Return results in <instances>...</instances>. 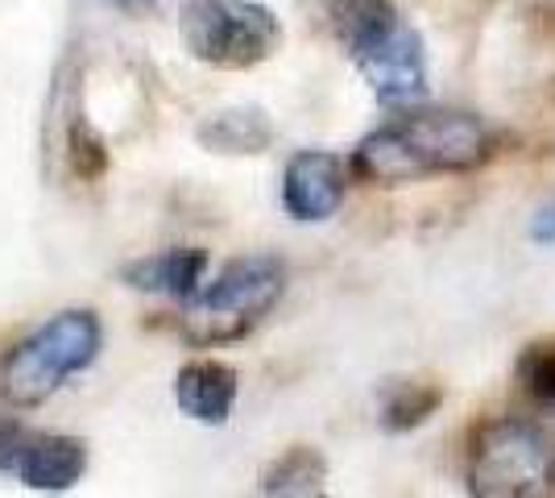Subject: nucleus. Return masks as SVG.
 I'll use <instances>...</instances> for the list:
<instances>
[{
  "label": "nucleus",
  "mask_w": 555,
  "mask_h": 498,
  "mask_svg": "<svg viewBox=\"0 0 555 498\" xmlns=\"http://www.w3.org/2000/svg\"><path fill=\"white\" fill-rule=\"evenodd\" d=\"M489 158V133L473 113L423 108L373 129L352 150V175L373 188H398L440 170H473Z\"/></svg>",
  "instance_id": "obj_1"
},
{
  "label": "nucleus",
  "mask_w": 555,
  "mask_h": 498,
  "mask_svg": "<svg viewBox=\"0 0 555 498\" xmlns=\"http://www.w3.org/2000/svg\"><path fill=\"white\" fill-rule=\"evenodd\" d=\"M100 354V320L88 308H67L50 316L42 329L17 341L4 366L0 386L13 407H38L79 370H88Z\"/></svg>",
  "instance_id": "obj_2"
},
{
  "label": "nucleus",
  "mask_w": 555,
  "mask_h": 498,
  "mask_svg": "<svg viewBox=\"0 0 555 498\" xmlns=\"http://www.w3.org/2000/svg\"><path fill=\"white\" fill-rule=\"evenodd\" d=\"M286 291V266L274 254L232 258L183 311V332L195 345L241 341L274 311Z\"/></svg>",
  "instance_id": "obj_3"
},
{
  "label": "nucleus",
  "mask_w": 555,
  "mask_h": 498,
  "mask_svg": "<svg viewBox=\"0 0 555 498\" xmlns=\"http://www.w3.org/2000/svg\"><path fill=\"white\" fill-rule=\"evenodd\" d=\"M183 47L216 72H249L282 47V22L261 0H186Z\"/></svg>",
  "instance_id": "obj_4"
},
{
  "label": "nucleus",
  "mask_w": 555,
  "mask_h": 498,
  "mask_svg": "<svg viewBox=\"0 0 555 498\" xmlns=\"http://www.w3.org/2000/svg\"><path fill=\"white\" fill-rule=\"evenodd\" d=\"M555 457L543 432L522 420H498L481 427L468 482L477 498H543L552 490Z\"/></svg>",
  "instance_id": "obj_5"
},
{
  "label": "nucleus",
  "mask_w": 555,
  "mask_h": 498,
  "mask_svg": "<svg viewBox=\"0 0 555 498\" xmlns=\"http://www.w3.org/2000/svg\"><path fill=\"white\" fill-rule=\"evenodd\" d=\"M357 72L365 75L373 92L382 100H415L427 88V59H423V38L406 22L386 29L382 38H373L370 47L352 54Z\"/></svg>",
  "instance_id": "obj_6"
},
{
  "label": "nucleus",
  "mask_w": 555,
  "mask_h": 498,
  "mask_svg": "<svg viewBox=\"0 0 555 498\" xmlns=\"http://www.w3.org/2000/svg\"><path fill=\"white\" fill-rule=\"evenodd\" d=\"M348 170L327 150H299L282 175V204L295 220H327L345 204Z\"/></svg>",
  "instance_id": "obj_7"
},
{
  "label": "nucleus",
  "mask_w": 555,
  "mask_h": 498,
  "mask_svg": "<svg viewBox=\"0 0 555 498\" xmlns=\"http://www.w3.org/2000/svg\"><path fill=\"white\" fill-rule=\"evenodd\" d=\"M299 9L307 22L332 42H340L348 54L370 47L373 38H382L386 29L402 22L393 0H299Z\"/></svg>",
  "instance_id": "obj_8"
},
{
  "label": "nucleus",
  "mask_w": 555,
  "mask_h": 498,
  "mask_svg": "<svg viewBox=\"0 0 555 498\" xmlns=\"http://www.w3.org/2000/svg\"><path fill=\"white\" fill-rule=\"evenodd\" d=\"M13 474L38 495H63L88 474V445L63 432H29Z\"/></svg>",
  "instance_id": "obj_9"
},
{
  "label": "nucleus",
  "mask_w": 555,
  "mask_h": 498,
  "mask_svg": "<svg viewBox=\"0 0 555 498\" xmlns=\"http://www.w3.org/2000/svg\"><path fill=\"white\" fill-rule=\"evenodd\" d=\"M204 274H208V254L199 245H170L158 254H145L120 266V279L133 291H150V295H170L191 304L204 291Z\"/></svg>",
  "instance_id": "obj_10"
},
{
  "label": "nucleus",
  "mask_w": 555,
  "mask_h": 498,
  "mask_svg": "<svg viewBox=\"0 0 555 498\" xmlns=\"http://www.w3.org/2000/svg\"><path fill=\"white\" fill-rule=\"evenodd\" d=\"M175 404L195 424H224L236 404V370L216 357H195L175 374Z\"/></svg>",
  "instance_id": "obj_11"
},
{
  "label": "nucleus",
  "mask_w": 555,
  "mask_h": 498,
  "mask_svg": "<svg viewBox=\"0 0 555 498\" xmlns=\"http://www.w3.org/2000/svg\"><path fill=\"white\" fill-rule=\"evenodd\" d=\"M50 113L59 117V133H54V154H63L75 179L83 183H95L104 170H108V145L100 138L92 120L83 117L79 108V95H70V88H54V100H50Z\"/></svg>",
  "instance_id": "obj_12"
},
{
  "label": "nucleus",
  "mask_w": 555,
  "mask_h": 498,
  "mask_svg": "<svg viewBox=\"0 0 555 498\" xmlns=\"http://www.w3.org/2000/svg\"><path fill=\"white\" fill-rule=\"evenodd\" d=\"M195 138L211 154H261L274 145V120L254 104H236V108L211 113L195 129Z\"/></svg>",
  "instance_id": "obj_13"
},
{
  "label": "nucleus",
  "mask_w": 555,
  "mask_h": 498,
  "mask_svg": "<svg viewBox=\"0 0 555 498\" xmlns=\"http://www.w3.org/2000/svg\"><path fill=\"white\" fill-rule=\"evenodd\" d=\"M327 465L315 449H286L274 465L261 474V490L270 498H315L324 490Z\"/></svg>",
  "instance_id": "obj_14"
},
{
  "label": "nucleus",
  "mask_w": 555,
  "mask_h": 498,
  "mask_svg": "<svg viewBox=\"0 0 555 498\" xmlns=\"http://www.w3.org/2000/svg\"><path fill=\"white\" fill-rule=\"evenodd\" d=\"M440 391L436 386H423V382H398L390 395H386V407H382V424L390 432H406V427H418L436 407H440Z\"/></svg>",
  "instance_id": "obj_15"
},
{
  "label": "nucleus",
  "mask_w": 555,
  "mask_h": 498,
  "mask_svg": "<svg viewBox=\"0 0 555 498\" xmlns=\"http://www.w3.org/2000/svg\"><path fill=\"white\" fill-rule=\"evenodd\" d=\"M518 379L534 399H555V341L531 345L518 361Z\"/></svg>",
  "instance_id": "obj_16"
},
{
  "label": "nucleus",
  "mask_w": 555,
  "mask_h": 498,
  "mask_svg": "<svg viewBox=\"0 0 555 498\" xmlns=\"http://www.w3.org/2000/svg\"><path fill=\"white\" fill-rule=\"evenodd\" d=\"M25 440H29V432H25V427L17 424V420L0 416V474H4V470H17Z\"/></svg>",
  "instance_id": "obj_17"
},
{
  "label": "nucleus",
  "mask_w": 555,
  "mask_h": 498,
  "mask_svg": "<svg viewBox=\"0 0 555 498\" xmlns=\"http://www.w3.org/2000/svg\"><path fill=\"white\" fill-rule=\"evenodd\" d=\"M531 238L543 241V245H555V200L539 208V216H534V225H531Z\"/></svg>",
  "instance_id": "obj_18"
}]
</instances>
